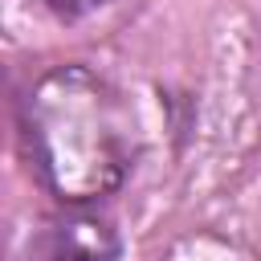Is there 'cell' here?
<instances>
[{
	"label": "cell",
	"mask_w": 261,
	"mask_h": 261,
	"mask_svg": "<svg viewBox=\"0 0 261 261\" xmlns=\"http://www.w3.org/2000/svg\"><path fill=\"white\" fill-rule=\"evenodd\" d=\"M29 163L57 204L114 196L139 159V118L126 94L90 65H53L20 98Z\"/></svg>",
	"instance_id": "obj_1"
},
{
	"label": "cell",
	"mask_w": 261,
	"mask_h": 261,
	"mask_svg": "<svg viewBox=\"0 0 261 261\" xmlns=\"http://www.w3.org/2000/svg\"><path fill=\"white\" fill-rule=\"evenodd\" d=\"M118 253L122 241L110 216L90 204H61V212L29 237L24 261H118Z\"/></svg>",
	"instance_id": "obj_2"
},
{
	"label": "cell",
	"mask_w": 261,
	"mask_h": 261,
	"mask_svg": "<svg viewBox=\"0 0 261 261\" xmlns=\"http://www.w3.org/2000/svg\"><path fill=\"white\" fill-rule=\"evenodd\" d=\"M163 261H257L241 241H228L220 232H192L184 241H175Z\"/></svg>",
	"instance_id": "obj_3"
},
{
	"label": "cell",
	"mask_w": 261,
	"mask_h": 261,
	"mask_svg": "<svg viewBox=\"0 0 261 261\" xmlns=\"http://www.w3.org/2000/svg\"><path fill=\"white\" fill-rule=\"evenodd\" d=\"M37 4H45L53 16H61V20H77V16H86V12H98V8H106L110 0H37Z\"/></svg>",
	"instance_id": "obj_4"
}]
</instances>
